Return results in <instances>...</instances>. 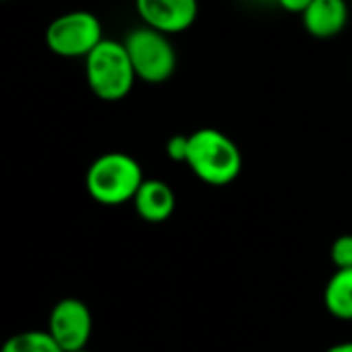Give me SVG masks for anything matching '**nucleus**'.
<instances>
[{"label":"nucleus","mask_w":352,"mask_h":352,"mask_svg":"<svg viewBox=\"0 0 352 352\" xmlns=\"http://www.w3.org/2000/svg\"><path fill=\"white\" fill-rule=\"evenodd\" d=\"M185 164L201 183L210 187H226L239 179L243 170V153L226 133L206 126L189 135Z\"/></svg>","instance_id":"nucleus-1"},{"label":"nucleus","mask_w":352,"mask_h":352,"mask_svg":"<svg viewBox=\"0 0 352 352\" xmlns=\"http://www.w3.org/2000/svg\"><path fill=\"white\" fill-rule=\"evenodd\" d=\"M143 181V168L133 155L124 151H106L87 168L85 189L96 204L116 208L133 201Z\"/></svg>","instance_id":"nucleus-2"},{"label":"nucleus","mask_w":352,"mask_h":352,"mask_svg":"<svg viewBox=\"0 0 352 352\" xmlns=\"http://www.w3.org/2000/svg\"><path fill=\"white\" fill-rule=\"evenodd\" d=\"M85 79L94 96H98L100 100L104 102L124 100L137 81L124 44L104 38L85 56Z\"/></svg>","instance_id":"nucleus-3"},{"label":"nucleus","mask_w":352,"mask_h":352,"mask_svg":"<svg viewBox=\"0 0 352 352\" xmlns=\"http://www.w3.org/2000/svg\"><path fill=\"white\" fill-rule=\"evenodd\" d=\"M122 44L129 52L137 79L149 85H160L174 75L179 60H176V48L168 34L141 25L131 30Z\"/></svg>","instance_id":"nucleus-4"},{"label":"nucleus","mask_w":352,"mask_h":352,"mask_svg":"<svg viewBox=\"0 0 352 352\" xmlns=\"http://www.w3.org/2000/svg\"><path fill=\"white\" fill-rule=\"evenodd\" d=\"M102 40V23L89 11L65 13L46 30V46L63 58H85Z\"/></svg>","instance_id":"nucleus-5"},{"label":"nucleus","mask_w":352,"mask_h":352,"mask_svg":"<svg viewBox=\"0 0 352 352\" xmlns=\"http://www.w3.org/2000/svg\"><path fill=\"white\" fill-rule=\"evenodd\" d=\"M48 331L65 352L87 348L94 331V317L89 307L79 298L58 300L50 311Z\"/></svg>","instance_id":"nucleus-6"},{"label":"nucleus","mask_w":352,"mask_h":352,"mask_svg":"<svg viewBox=\"0 0 352 352\" xmlns=\"http://www.w3.org/2000/svg\"><path fill=\"white\" fill-rule=\"evenodd\" d=\"M135 11L143 25L174 36L187 32L199 15L197 0H135Z\"/></svg>","instance_id":"nucleus-7"},{"label":"nucleus","mask_w":352,"mask_h":352,"mask_svg":"<svg viewBox=\"0 0 352 352\" xmlns=\"http://www.w3.org/2000/svg\"><path fill=\"white\" fill-rule=\"evenodd\" d=\"M350 15L348 0H313L300 15V21L311 38L331 40L344 32Z\"/></svg>","instance_id":"nucleus-8"},{"label":"nucleus","mask_w":352,"mask_h":352,"mask_svg":"<svg viewBox=\"0 0 352 352\" xmlns=\"http://www.w3.org/2000/svg\"><path fill=\"white\" fill-rule=\"evenodd\" d=\"M137 216L149 224H162L172 218L176 208V195L172 187L160 179H145L133 197Z\"/></svg>","instance_id":"nucleus-9"},{"label":"nucleus","mask_w":352,"mask_h":352,"mask_svg":"<svg viewBox=\"0 0 352 352\" xmlns=\"http://www.w3.org/2000/svg\"><path fill=\"white\" fill-rule=\"evenodd\" d=\"M323 305L331 317L352 321V267L331 274L323 290Z\"/></svg>","instance_id":"nucleus-10"},{"label":"nucleus","mask_w":352,"mask_h":352,"mask_svg":"<svg viewBox=\"0 0 352 352\" xmlns=\"http://www.w3.org/2000/svg\"><path fill=\"white\" fill-rule=\"evenodd\" d=\"M0 352H65L46 329H30L5 340Z\"/></svg>","instance_id":"nucleus-11"},{"label":"nucleus","mask_w":352,"mask_h":352,"mask_svg":"<svg viewBox=\"0 0 352 352\" xmlns=\"http://www.w3.org/2000/svg\"><path fill=\"white\" fill-rule=\"evenodd\" d=\"M329 259L336 270L352 267V234H340L329 247Z\"/></svg>","instance_id":"nucleus-12"},{"label":"nucleus","mask_w":352,"mask_h":352,"mask_svg":"<svg viewBox=\"0 0 352 352\" xmlns=\"http://www.w3.org/2000/svg\"><path fill=\"white\" fill-rule=\"evenodd\" d=\"M187 151H189V135H172L166 141V155L172 162H185L187 160Z\"/></svg>","instance_id":"nucleus-13"},{"label":"nucleus","mask_w":352,"mask_h":352,"mask_svg":"<svg viewBox=\"0 0 352 352\" xmlns=\"http://www.w3.org/2000/svg\"><path fill=\"white\" fill-rule=\"evenodd\" d=\"M278 7L284 9L286 13H294V15H302L305 9L313 3V0H276Z\"/></svg>","instance_id":"nucleus-14"},{"label":"nucleus","mask_w":352,"mask_h":352,"mask_svg":"<svg viewBox=\"0 0 352 352\" xmlns=\"http://www.w3.org/2000/svg\"><path fill=\"white\" fill-rule=\"evenodd\" d=\"M325 352H352V340H348V342H338V344L329 346Z\"/></svg>","instance_id":"nucleus-15"},{"label":"nucleus","mask_w":352,"mask_h":352,"mask_svg":"<svg viewBox=\"0 0 352 352\" xmlns=\"http://www.w3.org/2000/svg\"><path fill=\"white\" fill-rule=\"evenodd\" d=\"M71 352H89L87 348H79V350H71Z\"/></svg>","instance_id":"nucleus-16"},{"label":"nucleus","mask_w":352,"mask_h":352,"mask_svg":"<svg viewBox=\"0 0 352 352\" xmlns=\"http://www.w3.org/2000/svg\"><path fill=\"white\" fill-rule=\"evenodd\" d=\"M348 3H350V11H352V0H348Z\"/></svg>","instance_id":"nucleus-17"}]
</instances>
